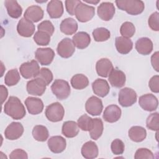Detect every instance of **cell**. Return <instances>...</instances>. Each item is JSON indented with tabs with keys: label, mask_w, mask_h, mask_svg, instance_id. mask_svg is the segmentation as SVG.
Segmentation results:
<instances>
[{
	"label": "cell",
	"mask_w": 159,
	"mask_h": 159,
	"mask_svg": "<svg viewBox=\"0 0 159 159\" xmlns=\"http://www.w3.org/2000/svg\"><path fill=\"white\" fill-rule=\"evenodd\" d=\"M6 114L15 120L22 119L26 114L24 106L20 99L16 96H10L4 106Z\"/></svg>",
	"instance_id": "1"
},
{
	"label": "cell",
	"mask_w": 159,
	"mask_h": 159,
	"mask_svg": "<svg viewBox=\"0 0 159 159\" xmlns=\"http://www.w3.org/2000/svg\"><path fill=\"white\" fill-rule=\"evenodd\" d=\"M116 4L119 9L133 16L141 14L145 8L144 2L140 0L116 1Z\"/></svg>",
	"instance_id": "2"
},
{
	"label": "cell",
	"mask_w": 159,
	"mask_h": 159,
	"mask_svg": "<svg viewBox=\"0 0 159 159\" xmlns=\"http://www.w3.org/2000/svg\"><path fill=\"white\" fill-rule=\"evenodd\" d=\"M53 94L60 100L66 99L70 94L71 89L68 81L57 79L55 80L51 86Z\"/></svg>",
	"instance_id": "3"
},
{
	"label": "cell",
	"mask_w": 159,
	"mask_h": 159,
	"mask_svg": "<svg viewBox=\"0 0 159 159\" xmlns=\"http://www.w3.org/2000/svg\"><path fill=\"white\" fill-rule=\"evenodd\" d=\"M45 114L48 120L57 122L62 120L65 115V109L60 102H55L46 107Z\"/></svg>",
	"instance_id": "4"
},
{
	"label": "cell",
	"mask_w": 159,
	"mask_h": 159,
	"mask_svg": "<svg viewBox=\"0 0 159 159\" xmlns=\"http://www.w3.org/2000/svg\"><path fill=\"white\" fill-rule=\"evenodd\" d=\"M95 14V8L93 6L80 2L76 6L75 15L78 21L86 22L90 20Z\"/></svg>",
	"instance_id": "5"
},
{
	"label": "cell",
	"mask_w": 159,
	"mask_h": 159,
	"mask_svg": "<svg viewBox=\"0 0 159 159\" xmlns=\"http://www.w3.org/2000/svg\"><path fill=\"white\" fill-rule=\"evenodd\" d=\"M20 75L25 79L36 78L40 71V66L38 62L32 60L30 61L23 63L19 67Z\"/></svg>",
	"instance_id": "6"
},
{
	"label": "cell",
	"mask_w": 159,
	"mask_h": 159,
	"mask_svg": "<svg viewBox=\"0 0 159 159\" xmlns=\"http://www.w3.org/2000/svg\"><path fill=\"white\" fill-rule=\"evenodd\" d=\"M136 92L132 88L125 87L120 90L118 96V101L122 107H129L137 101Z\"/></svg>",
	"instance_id": "7"
},
{
	"label": "cell",
	"mask_w": 159,
	"mask_h": 159,
	"mask_svg": "<svg viewBox=\"0 0 159 159\" xmlns=\"http://www.w3.org/2000/svg\"><path fill=\"white\" fill-rule=\"evenodd\" d=\"M46 86L47 85L43 80L36 77L27 82L26 89L29 94L40 96L45 93Z\"/></svg>",
	"instance_id": "8"
},
{
	"label": "cell",
	"mask_w": 159,
	"mask_h": 159,
	"mask_svg": "<svg viewBox=\"0 0 159 159\" xmlns=\"http://www.w3.org/2000/svg\"><path fill=\"white\" fill-rule=\"evenodd\" d=\"M75 51V46L71 39L65 38L58 44L57 52L62 58H68L73 55Z\"/></svg>",
	"instance_id": "9"
},
{
	"label": "cell",
	"mask_w": 159,
	"mask_h": 159,
	"mask_svg": "<svg viewBox=\"0 0 159 159\" xmlns=\"http://www.w3.org/2000/svg\"><path fill=\"white\" fill-rule=\"evenodd\" d=\"M36 60L42 65H50L55 57V52L51 48H39L35 53Z\"/></svg>",
	"instance_id": "10"
},
{
	"label": "cell",
	"mask_w": 159,
	"mask_h": 159,
	"mask_svg": "<svg viewBox=\"0 0 159 159\" xmlns=\"http://www.w3.org/2000/svg\"><path fill=\"white\" fill-rule=\"evenodd\" d=\"M85 109L86 112L92 116H99L103 109V105L101 99L93 96L86 102Z\"/></svg>",
	"instance_id": "11"
},
{
	"label": "cell",
	"mask_w": 159,
	"mask_h": 159,
	"mask_svg": "<svg viewBox=\"0 0 159 159\" xmlns=\"http://www.w3.org/2000/svg\"><path fill=\"white\" fill-rule=\"evenodd\" d=\"M24 132V127L18 122H11L5 129V137L10 140H17L20 138Z\"/></svg>",
	"instance_id": "12"
},
{
	"label": "cell",
	"mask_w": 159,
	"mask_h": 159,
	"mask_svg": "<svg viewBox=\"0 0 159 159\" xmlns=\"http://www.w3.org/2000/svg\"><path fill=\"white\" fill-rule=\"evenodd\" d=\"M139 104L143 110L152 112L157 109L158 101L153 94H146L139 98Z\"/></svg>",
	"instance_id": "13"
},
{
	"label": "cell",
	"mask_w": 159,
	"mask_h": 159,
	"mask_svg": "<svg viewBox=\"0 0 159 159\" xmlns=\"http://www.w3.org/2000/svg\"><path fill=\"white\" fill-rule=\"evenodd\" d=\"M35 27L32 22L29 20L25 17H22L19 21L17 25L18 34L24 37H31L35 32Z\"/></svg>",
	"instance_id": "14"
},
{
	"label": "cell",
	"mask_w": 159,
	"mask_h": 159,
	"mask_svg": "<svg viewBox=\"0 0 159 159\" xmlns=\"http://www.w3.org/2000/svg\"><path fill=\"white\" fill-rule=\"evenodd\" d=\"M115 7L112 2H103L98 7L97 12L98 16L103 20L109 21L112 19L115 14Z\"/></svg>",
	"instance_id": "15"
},
{
	"label": "cell",
	"mask_w": 159,
	"mask_h": 159,
	"mask_svg": "<svg viewBox=\"0 0 159 159\" xmlns=\"http://www.w3.org/2000/svg\"><path fill=\"white\" fill-rule=\"evenodd\" d=\"M50 150L54 153H60L65 150L66 146V140L61 136L51 137L47 142Z\"/></svg>",
	"instance_id": "16"
},
{
	"label": "cell",
	"mask_w": 159,
	"mask_h": 159,
	"mask_svg": "<svg viewBox=\"0 0 159 159\" xmlns=\"http://www.w3.org/2000/svg\"><path fill=\"white\" fill-rule=\"evenodd\" d=\"M25 105L28 112L32 115H37L41 113L43 109V101L35 97L29 96L25 100Z\"/></svg>",
	"instance_id": "17"
},
{
	"label": "cell",
	"mask_w": 159,
	"mask_h": 159,
	"mask_svg": "<svg viewBox=\"0 0 159 159\" xmlns=\"http://www.w3.org/2000/svg\"><path fill=\"white\" fill-rule=\"evenodd\" d=\"M120 108L115 104H111L106 107L103 112L102 117L105 121L113 123L117 122L121 116Z\"/></svg>",
	"instance_id": "18"
},
{
	"label": "cell",
	"mask_w": 159,
	"mask_h": 159,
	"mask_svg": "<svg viewBox=\"0 0 159 159\" xmlns=\"http://www.w3.org/2000/svg\"><path fill=\"white\" fill-rule=\"evenodd\" d=\"M108 80L112 86L119 88L124 86L126 76L122 71L114 68L108 76Z\"/></svg>",
	"instance_id": "19"
},
{
	"label": "cell",
	"mask_w": 159,
	"mask_h": 159,
	"mask_svg": "<svg viewBox=\"0 0 159 159\" xmlns=\"http://www.w3.org/2000/svg\"><path fill=\"white\" fill-rule=\"evenodd\" d=\"M114 69L112 62L106 58L100 59L96 62V70L98 75L101 77H108L111 71Z\"/></svg>",
	"instance_id": "20"
},
{
	"label": "cell",
	"mask_w": 159,
	"mask_h": 159,
	"mask_svg": "<svg viewBox=\"0 0 159 159\" xmlns=\"http://www.w3.org/2000/svg\"><path fill=\"white\" fill-rule=\"evenodd\" d=\"M43 14V11L41 7L37 5H32L25 10L24 17L32 22H37L42 19Z\"/></svg>",
	"instance_id": "21"
},
{
	"label": "cell",
	"mask_w": 159,
	"mask_h": 159,
	"mask_svg": "<svg viewBox=\"0 0 159 159\" xmlns=\"http://www.w3.org/2000/svg\"><path fill=\"white\" fill-rule=\"evenodd\" d=\"M92 88L94 93L97 96L104 98L108 94L110 87L106 80L98 78L92 83Z\"/></svg>",
	"instance_id": "22"
},
{
	"label": "cell",
	"mask_w": 159,
	"mask_h": 159,
	"mask_svg": "<svg viewBox=\"0 0 159 159\" xmlns=\"http://www.w3.org/2000/svg\"><path fill=\"white\" fill-rule=\"evenodd\" d=\"M47 11L52 19L60 18L63 14V6L61 1H50L47 6Z\"/></svg>",
	"instance_id": "23"
},
{
	"label": "cell",
	"mask_w": 159,
	"mask_h": 159,
	"mask_svg": "<svg viewBox=\"0 0 159 159\" xmlns=\"http://www.w3.org/2000/svg\"><path fill=\"white\" fill-rule=\"evenodd\" d=\"M116 48L119 53L125 55L129 53L133 47V42L129 38L117 37L115 40Z\"/></svg>",
	"instance_id": "24"
},
{
	"label": "cell",
	"mask_w": 159,
	"mask_h": 159,
	"mask_svg": "<svg viewBox=\"0 0 159 159\" xmlns=\"http://www.w3.org/2000/svg\"><path fill=\"white\" fill-rule=\"evenodd\" d=\"M135 49L141 55H149L153 50V42L148 37L140 38L135 43Z\"/></svg>",
	"instance_id": "25"
},
{
	"label": "cell",
	"mask_w": 159,
	"mask_h": 159,
	"mask_svg": "<svg viewBox=\"0 0 159 159\" xmlns=\"http://www.w3.org/2000/svg\"><path fill=\"white\" fill-rule=\"evenodd\" d=\"M81 154L84 158L93 159L98 155V147L96 143L93 141L86 142L81 147Z\"/></svg>",
	"instance_id": "26"
},
{
	"label": "cell",
	"mask_w": 159,
	"mask_h": 159,
	"mask_svg": "<svg viewBox=\"0 0 159 159\" xmlns=\"http://www.w3.org/2000/svg\"><path fill=\"white\" fill-rule=\"evenodd\" d=\"M72 41L76 47L79 49H84L89 45L91 37L86 32H78L73 36Z\"/></svg>",
	"instance_id": "27"
},
{
	"label": "cell",
	"mask_w": 159,
	"mask_h": 159,
	"mask_svg": "<svg viewBox=\"0 0 159 159\" xmlns=\"http://www.w3.org/2000/svg\"><path fill=\"white\" fill-rule=\"evenodd\" d=\"M60 30L67 35H73L78 30V23L73 18L68 17L63 19L60 24Z\"/></svg>",
	"instance_id": "28"
},
{
	"label": "cell",
	"mask_w": 159,
	"mask_h": 159,
	"mask_svg": "<svg viewBox=\"0 0 159 159\" xmlns=\"http://www.w3.org/2000/svg\"><path fill=\"white\" fill-rule=\"evenodd\" d=\"M4 6L8 15L14 19L19 18L22 13V8L17 1L7 0L4 1Z\"/></svg>",
	"instance_id": "29"
},
{
	"label": "cell",
	"mask_w": 159,
	"mask_h": 159,
	"mask_svg": "<svg viewBox=\"0 0 159 159\" xmlns=\"http://www.w3.org/2000/svg\"><path fill=\"white\" fill-rule=\"evenodd\" d=\"M78 124L73 120L66 121L63 124L61 132L62 134L67 138H73L76 137L79 132Z\"/></svg>",
	"instance_id": "30"
},
{
	"label": "cell",
	"mask_w": 159,
	"mask_h": 159,
	"mask_svg": "<svg viewBox=\"0 0 159 159\" xmlns=\"http://www.w3.org/2000/svg\"><path fill=\"white\" fill-rule=\"evenodd\" d=\"M128 135L131 140L135 142H140L146 138L147 131L143 127L133 126L129 129Z\"/></svg>",
	"instance_id": "31"
},
{
	"label": "cell",
	"mask_w": 159,
	"mask_h": 159,
	"mask_svg": "<svg viewBox=\"0 0 159 159\" xmlns=\"http://www.w3.org/2000/svg\"><path fill=\"white\" fill-rule=\"evenodd\" d=\"M103 129L102 120L100 118L93 119L91 128L89 130L90 137L94 140H98L102 135Z\"/></svg>",
	"instance_id": "32"
},
{
	"label": "cell",
	"mask_w": 159,
	"mask_h": 159,
	"mask_svg": "<svg viewBox=\"0 0 159 159\" xmlns=\"http://www.w3.org/2000/svg\"><path fill=\"white\" fill-rule=\"evenodd\" d=\"M70 83L74 89H83L88 86L89 80L84 75L76 74L71 78Z\"/></svg>",
	"instance_id": "33"
},
{
	"label": "cell",
	"mask_w": 159,
	"mask_h": 159,
	"mask_svg": "<svg viewBox=\"0 0 159 159\" xmlns=\"http://www.w3.org/2000/svg\"><path fill=\"white\" fill-rule=\"evenodd\" d=\"M32 135L36 140L39 142H45L48 139L49 133L45 126L37 125L33 128Z\"/></svg>",
	"instance_id": "34"
},
{
	"label": "cell",
	"mask_w": 159,
	"mask_h": 159,
	"mask_svg": "<svg viewBox=\"0 0 159 159\" xmlns=\"http://www.w3.org/2000/svg\"><path fill=\"white\" fill-rule=\"evenodd\" d=\"M20 80V75L18 70L15 69H12L9 70L4 78V83L8 86H12L17 84Z\"/></svg>",
	"instance_id": "35"
},
{
	"label": "cell",
	"mask_w": 159,
	"mask_h": 159,
	"mask_svg": "<svg viewBox=\"0 0 159 159\" xmlns=\"http://www.w3.org/2000/svg\"><path fill=\"white\" fill-rule=\"evenodd\" d=\"M93 36L96 42H104L111 37L109 30L104 27H99L93 31Z\"/></svg>",
	"instance_id": "36"
},
{
	"label": "cell",
	"mask_w": 159,
	"mask_h": 159,
	"mask_svg": "<svg viewBox=\"0 0 159 159\" xmlns=\"http://www.w3.org/2000/svg\"><path fill=\"white\" fill-rule=\"evenodd\" d=\"M34 40L38 45L45 46L50 42V35L45 32L38 30L34 35Z\"/></svg>",
	"instance_id": "37"
},
{
	"label": "cell",
	"mask_w": 159,
	"mask_h": 159,
	"mask_svg": "<svg viewBox=\"0 0 159 159\" xmlns=\"http://www.w3.org/2000/svg\"><path fill=\"white\" fill-rule=\"evenodd\" d=\"M135 32V27L130 22H124L120 28V33L122 37L126 38L132 37Z\"/></svg>",
	"instance_id": "38"
},
{
	"label": "cell",
	"mask_w": 159,
	"mask_h": 159,
	"mask_svg": "<svg viewBox=\"0 0 159 159\" xmlns=\"http://www.w3.org/2000/svg\"><path fill=\"white\" fill-rule=\"evenodd\" d=\"M147 127L151 130L158 131L159 128V115L158 112L150 114L146 120Z\"/></svg>",
	"instance_id": "39"
},
{
	"label": "cell",
	"mask_w": 159,
	"mask_h": 159,
	"mask_svg": "<svg viewBox=\"0 0 159 159\" xmlns=\"http://www.w3.org/2000/svg\"><path fill=\"white\" fill-rule=\"evenodd\" d=\"M93 119L87 114H83L78 119V125L83 131H89L92 126Z\"/></svg>",
	"instance_id": "40"
},
{
	"label": "cell",
	"mask_w": 159,
	"mask_h": 159,
	"mask_svg": "<svg viewBox=\"0 0 159 159\" xmlns=\"http://www.w3.org/2000/svg\"><path fill=\"white\" fill-rule=\"evenodd\" d=\"M111 149L114 155H121L124 152L125 145L121 140L116 139L112 142Z\"/></svg>",
	"instance_id": "41"
},
{
	"label": "cell",
	"mask_w": 159,
	"mask_h": 159,
	"mask_svg": "<svg viewBox=\"0 0 159 159\" xmlns=\"http://www.w3.org/2000/svg\"><path fill=\"white\" fill-rule=\"evenodd\" d=\"M37 78H39L45 81L46 85L48 86L53 80V74L49 69L47 68H42L40 70L39 73Z\"/></svg>",
	"instance_id": "42"
},
{
	"label": "cell",
	"mask_w": 159,
	"mask_h": 159,
	"mask_svg": "<svg viewBox=\"0 0 159 159\" xmlns=\"http://www.w3.org/2000/svg\"><path fill=\"white\" fill-rule=\"evenodd\" d=\"M37 29L40 31H43L48 34L50 36L53 35L55 30L54 26L50 20L42 21L38 25Z\"/></svg>",
	"instance_id": "43"
},
{
	"label": "cell",
	"mask_w": 159,
	"mask_h": 159,
	"mask_svg": "<svg viewBox=\"0 0 159 159\" xmlns=\"http://www.w3.org/2000/svg\"><path fill=\"white\" fill-rule=\"evenodd\" d=\"M148 24L150 28L154 31L159 30V13L155 12L148 18Z\"/></svg>",
	"instance_id": "44"
},
{
	"label": "cell",
	"mask_w": 159,
	"mask_h": 159,
	"mask_svg": "<svg viewBox=\"0 0 159 159\" xmlns=\"http://www.w3.org/2000/svg\"><path fill=\"white\" fill-rule=\"evenodd\" d=\"M134 158L141 159V158H154V155L153 153L148 148H139L135 153Z\"/></svg>",
	"instance_id": "45"
},
{
	"label": "cell",
	"mask_w": 159,
	"mask_h": 159,
	"mask_svg": "<svg viewBox=\"0 0 159 159\" xmlns=\"http://www.w3.org/2000/svg\"><path fill=\"white\" fill-rule=\"evenodd\" d=\"M81 2L79 0L65 1V7L67 12L71 16L75 15V11L78 4Z\"/></svg>",
	"instance_id": "46"
},
{
	"label": "cell",
	"mask_w": 159,
	"mask_h": 159,
	"mask_svg": "<svg viewBox=\"0 0 159 159\" xmlns=\"http://www.w3.org/2000/svg\"><path fill=\"white\" fill-rule=\"evenodd\" d=\"M148 86L150 90L155 93H158L159 92V76L155 75L152 76L149 82Z\"/></svg>",
	"instance_id": "47"
},
{
	"label": "cell",
	"mask_w": 159,
	"mask_h": 159,
	"mask_svg": "<svg viewBox=\"0 0 159 159\" xmlns=\"http://www.w3.org/2000/svg\"><path fill=\"white\" fill-rule=\"evenodd\" d=\"M9 158L11 159H16V158H23V159H27L28 158V155L27 153H26V152H25L24 150H22V149H16L14 150H13L10 155H9Z\"/></svg>",
	"instance_id": "48"
},
{
	"label": "cell",
	"mask_w": 159,
	"mask_h": 159,
	"mask_svg": "<svg viewBox=\"0 0 159 159\" xmlns=\"http://www.w3.org/2000/svg\"><path fill=\"white\" fill-rule=\"evenodd\" d=\"M158 52H155L151 57V63L152 65L153 68L154 70H155L157 72L159 71L158 68Z\"/></svg>",
	"instance_id": "49"
},
{
	"label": "cell",
	"mask_w": 159,
	"mask_h": 159,
	"mask_svg": "<svg viewBox=\"0 0 159 159\" xmlns=\"http://www.w3.org/2000/svg\"><path fill=\"white\" fill-rule=\"evenodd\" d=\"M1 104L5 101L8 96L7 89L3 85H1Z\"/></svg>",
	"instance_id": "50"
},
{
	"label": "cell",
	"mask_w": 159,
	"mask_h": 159,
	"mask_svg": "<svg viewBox=\"0 0 159 159\" xmlns=\"http://www.w3.org/2000/svg\"><path fill=\"white\" fill-rule=\"evenodd\" d=\"M84 1L86 2H88V3H92V4H98L99 2V1H84Z\"/></svg>",
	"instance_id": "51"
}]
</instances>
